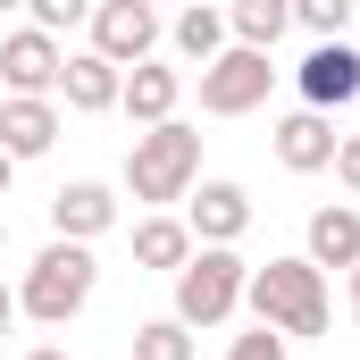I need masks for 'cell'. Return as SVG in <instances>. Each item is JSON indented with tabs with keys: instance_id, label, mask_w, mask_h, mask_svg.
<instances>
[{
	"instance_id": "obj_26",
	"label": "cell",
	"mask_w": 360,
	"mask_h": 360,
	"mask_svg": "<svg viewBox=\"0 0 360 360\" xmlns=\"http://www.w3.org/2000/svg\"><path fill=\"white\" fill-rule=\"evenodd\" d=\"M25 360H68V352H51V344H42V352H25Z\"/></svg>"
},
{
	"instance_id": "obj_21",
	"label": "cell",
	"mask_w": 360,
	"mask_h": 360,
	"mask_svg": "<svg viewBox=\"0 0 360 360\" xmlns=\"http://www.w3.org/2000/svg\"><path fill=\"white\" fill-rule=\"evenodd\" d=\"M68 25H92L84 0H34V34H68Z\"/></svg>"
},
{
	"instance_id": "obj_23",
	"label": "cell",
	"mask_w": 360,
	"mask_h": 360,
	"mask_svg": "<svg viewBox=\"0 0 360 360\" xmlns=\"http://www.w3.org/2000/svg\"><path fill=\"white\" fill-rule=\"evenodd\" d=\"M335 184L360 193V134H344V151H335Z\"/></svg>"
},
{
	"instance_id": "obj_17",
	"label": "cell",
	"mask_w": 360,
	"mask_h": 360,
	"mask_svg": "<svg viewBox=\"0 0 360 360\" xmlns=\"http://www.w3.org/2000/svg\"><path fill=\"white\" fill-rule=\"evenodd\" d=\"M134 260L176 276L184 260H193V235H184V218H143V226H134Z\"/></svg>"
},
{
	"instance_id": "obj_24",
	"label": "cell",
	"mask_w": 360,
	"mask_h": 360,
	"mask_svg": "<svg viewBox=\"0 0 360 360\" xmlns=\"http://www.w3.org/2000/svg\"><path fill=\"white\" fill-rule=\"evenodd\" d=\"M8 319H17V293H8V285H0V335H8Z\"/></svg>"
},
{
	"instance_id": "obj_12",
	"label": "cell",
	"mask_w": 360,
	"mask_h": 360,
	"mask_svg": "<svg viewBox=\"0 0 360 360\" xmlns=\"http://www.w3.org/2000/svg\"><path fill=\"white\" fill-rule=\"evenodd\" d=\"M176 92H184V76L176 68H160V59H143V68H126V92H117V109L151 134V126H168L176 117Z\"/></svg>"
},
{
	"instance_id": "obj_22",
	"label": "cell",
	"mask_w": 360,
	"mask_h": 360,
	"mask_svg": "<svg viewBox=\"0 0 360 360\" xmlns=\"http://www.w3.org/2000/svg\"><path fill=\"white\" fill-rule=\"evenodd\" d=\"M226 360H285V335L252 327V335H235V352H226Z\"/></svg>"
},
{
	"instance_id": "obj_28",
	"label": "cell",
	"mask_w": 360,
	"mask_h": 360,
	"mask_svg": "<svg viewBox=\"0 0 360 360\" xmlns=\"http://www.w3.org/2000/svg\"><path fill=\"white\" fill-rule=\"evenodd\" d=\"M0 252H8V218H0Z\"/></svg>"
},
{
	"instance_id": "obj_25",
	"label": "cell",
	"mask_w": 360,
	"mask_h": 360,
	"mask_svg": "<svg viewBox=\"0 0 360 360\" xmlns=\"http://www.w3.org/2000/svg\"><path fill=\"white\" fill-rule=\"evenodd\" d=\"M8 176H17V160H8V151H0V201H8Z\"/></svg>"
},
{
	"instance_id": "obj_10",
	"label": "cell",
	"mask_w": 360,
	"mask_h": 360,
	"mask_svg": "<svg viewBox=\"0 0 360 360\" xmlns=\"http://www.w3.org/2000/svg\"><path fill=\"white\" fill-rule=\"evenodd\" d=\"M51 226H59V243H84L92 252V235H109V226H117V193H109V184H59V193H51Z\"/></svg>"
},
{
	"instance_id": "obj_11",
	"label": "cell",
	"mask_w": 360,
	"mask_h": 360,
	"mask_svg": "<svg viewBox=\"0 0 360 360\" xmlns=\"http://www.w3.org/2000/svg\"><path fill=\"white\" fill-rule=\"evenodd\" d=\"M335 151H344L335 117H319V109H293V117H276V160H285L293 176H319V168H335Z\"/></svg>"
},
{
	"instance_id": "obj_19",
	"label": "cell",
	"mask_w": 360,
	"mask_h": 360,
	"mask_svg": "<svg viewBox=\"0 0 360 360\" xmlns=\"http://www.w3.org/2000/svg\"><path fill=\"white\" fill-rule=\"evenodd\" d=\"M134 360H193V335L176 319H151V327H134Z\"/></svg>"
},
{
	"instance_id": "obj_5",
	"label": "cell",
	"mask_w": 360,
	"mask_h": 360,
	"mask_svg": "<svg viewBox=\"0 0 360 360\" xmlns=\"http://www.w3.org/2000/svg\"><path fill=\"white\" fill-rule=\"evenodd\" d=\"M269 84H276V59H260V51H218L210 68H201V109L210 117H243V109H260L269 101Z\"/></svg>"
},
{
	"instance_id": "obj_14",
	"label": "cell",
	"mask_w": 360,
	"mask_h": 360,
	"mask_svg": "<svg viewBox=\"0 0 360 360\" xmlns=\"http://www.w3.org/2000/svg\"><path fill=\"white\" fill-rule=\"evenodd\" d=\"M310 269L327 276V269H360V210H319L310 218Z\"/></svg>"
},
{
	"instance_id": "obj_20",
	"label": "cell",
	"mask_w": 360,
	"mask_h": 360,
	"mask_svg": "<svg viewBox=\"0 0 360 360\" xmlns=\"http://www.w3.org/2000/svg\"><path fill=\"white\" fill-rule=\"evenodd\" d=\"M293 25H310V42H344L352 0H302V8H293Z\"/></svg>"
},
{
	"instance_id": "obj_27",
	"label": "cell",
	"mask_w": 360,
	"mask_h": 360,
	"mask_svg": "<svg viewBox=\"0 0 360 360\" xmlns=\"http://www.w3.org/2000/svg\"><path fill=\"white\" fill-rule=\"evenodd\" d=\"M352 319H360V269H352Z\"/></svg>"
},
{
	"instance_id": "obj_7",
	"label": "cell",
	"mask_w": 360,
	"mask_h": 360,
	"mask_svg": "<svg viewBox=\"0 0 360 360\" xmlns=\"http://www.w3.org/2000/svg\"><path fill=\"white\" fill-rule=\"evenodd\" d=\"M59 68H68V51L51 34H34V25L0 34V84H8V101H51L59 92Z\"/></svg>"
},
{
	"instance_id": "obj_2",
	"label": "cell",
	"mask_w": 360,
	"mask_h": 360,
	"mask_svg": "<svg viewBox=\"0 0 360 360\" xmlns=\"http://www.w3.org/2000/svg\"><path fill=\"white\" fill-rule=\"evenodd\" d=\"M193 176H201V134L193 126H151V134H134V151H126V193L134 201H193Z\"/></svg>"
},
{
	"instance_id": "obj_3",
	"label": "cell",
	"mask_w": 360,
	"mask_h": 360,
	"mask_svg": "<svg viewBox=\"0 0 360 360\" xmlns=\"http://www.w3.org/2000/svg\"><path fill=\"white\" fill-rule=\"evenodd\" d=\"M92 276H101V260H92L84 243H51V252L25 269V285H17V310L42 319V327H68L92 302Z\"/></svg>"
},
{
	"instance_id": "obj_1",
	"label": "cell",
	"mask_w": 360,
	"mask_h": 360,
	"mask_svg": "<svg viewBox=\"0 0 360 360\" xmlns=\"http://www.w3.org/2000/svg\"><path fill=\"white\" fill-rule=\"evenodd\" d=\"M243 302H252V319H260L269 335H327V276L310 269V260H269V269H252Z\"/></svg>"
},
{
	"instance_id": "obj_13",
	"label": "cell",
	"mask_w": 360,
	"mask_h": 360,
	"mask_svg": "<svg viewBox=\"0 0 360 360\" xmlns=\"http://www.w3.org/2000/svg\"><path fill=\"white\" fill-rule=\"evenodd\" d=\"M59 143V109L51 101H0V151L8 160H42Z\"/></svg>"
},
{
	"instance_id": "obj_15",
	"label": "cell",
	"mask_w": 360,
	"mask_h": 360,
	"mask_svg": "<svg viewBox=\"0 0 360 360\" xmlns=\"http://www.w3.org/2000/svg\"><path fill=\"white\" fill-rule=\"evenodd\" d=\"M59 92H68V109H117V92H126V76L109 68V59H92V51H76L68 68H59Z\"/></svg>"
},
{
	"instance_id": "obj_6",
	"label": "cell",
	"mask_w": 360,
	"mask_h": 360,
	"mask_svg": "<svg viewBox=\"0 0 360 360\" xmlns=\"http://www.w3.org/2000/svg\"><path fill=\"white\" fill-rule=\"evenodd\" d=\"M151 51H160V17H151L143 0H101V8H92V59H109V68L126 76V68H143Z\"/></svg>"
},
{
	"instance_id": "obj_18",
	"label": "cell",
	"mask_w": 360,
	"mask_h": 360,
	"mask_svg": "<svg viewBox=\"0 0 360 360\" xmlns=\"http://www.w3.org/2000/svg\"><path fill=\"white\" fill-rule=\"evenodd\" d=\"M168 42H176L184 59H201V68H210V59L226 51V17H218V8H184L176 25H168Z\"/></svg>"
},
{
	"instance_id": "obj_8",
	"label": "cell",
	"mask_w": 360,
	"mask_h": 360,
	"mask_svg": "<svg viewBox=\"0 0 360 360\" xmlns=\"http://www.w3.org/2000/svg\"><path fill=\"white\" fill-rule=\"evenodd\" d=\"M293 84H302V109L335 117L344 101H360V51L352 42H310V59L293 68Z\"/></svg>"
},
{
	"instance_id": "obj_9",
	"label": "cell",
	"mask_w": 360,
	"mask_h": 360,
	"mask_svg": "<svg viewBox=\"0 0 360 360\" xmlns=\"http://www.w3.org/2000/svg\"><path fill=\"white\" fill-rule=\"evenodd\" d=\"M252 226V193L243 184H201L193 193V210H184V235H193V252H235V235Z\"/></svg>"
},
{
	"instance_id": "obj_16",
	"label": "cell",
	"mask_w": 360,
	"mask_h": 360,
	"mask_svg": "<svg viewBox=\"0 0 360 360\" xmlns=\"http://www.w3.org/2000/svg\"><path fill=\"white\" fill-rule=\"evenodd\" d=\"M285 25H293V8H285V0H235V8H226L235 51H260V59L276 51V34H285Z\"/></svg>"
},
{
	"instance_id": "obj_4",
	"label": "cell",
	"mask_w": 360,
	"mask_h": 360,
	"mask_svg": "<svg viewBox=\"0 0 360 360\" xmlns=\"http://www.w3.org/2000/svg\"><path fill=\"white\" fill-rule=\"evenodd\" d=\"M243 285H252V269H243L235 252H193L176 269V327H218V319H235Z\"/></svg>"
}]
</instances>
